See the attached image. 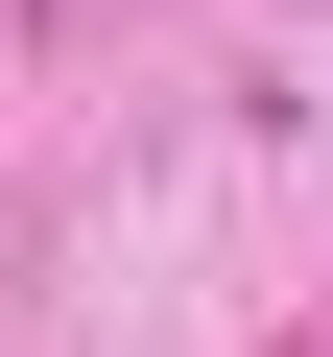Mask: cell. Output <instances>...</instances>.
<instances>
[{
    "mask_svg": "<svg viewBox=\"0 0 333 357\" xmlns=\"http://www.w3.org/2000/svg\"><path fill=\"white\" fill-rule=\"evenodd\" d=\"M309 357H333V333H309Z\"/></svg>",
    "mask_w": 333,
    "mask_h": 357,
    "instance_id": "cell-1",
    "label": "cell"
}]
</instances>
